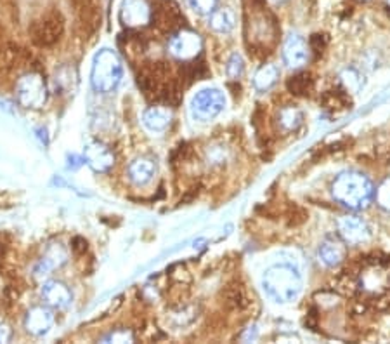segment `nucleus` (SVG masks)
<instances>
[{
    "label": "nucleus",
    "instance_id": "obj_1",
    "mask_svg": "<svg viewBox=\"0 0 390 344\" xmlns=\"http://www.w3.org/2000/svg\"><path fill=\"white\" fill-rule=\"evenodd\" d=\"M331 193L338 204L359 211L369 204L373 193H375V188L364 174L349 171L337 176V180L331 184Z\"/></svg>",
    "mask_w": 390,
    "mask_h": 344
},
{
    "label": "nucleus",
    "instance_id": "obj_2",
    "mask_svg": "<svg viewBox=\"0 0 390 344\" xmlns=\"http://www.w3.org/2000/svg\"><path fill=\"white\" fill-rule=\"evenodd\" d=\"M266 294L277 303L293 301L302 289V276L298 269L290 265L271 266L262 276Z\"/></svg>",
    "mask_w": 390,
    "mask_h": 344
},
{
    "label": "nucleus",
    "instance_id": "obj_3",
    "mask_svg": "<svg viewBox=\"0 0 390 344\" xmlns=\"http://www.w3.org/2000/svg\"><path fill=\"white\" fill-rule=\"evenodd\" d=\"M124 75L120 57L111 49H103L94 57L92 72H90V82L97 93H113L120 84Z\"/></svg>",
    "mask_w": 390,
    "mask_h": 344
},
{
    "label": "nucleus",
    "instance_id": "obj_4",
    "mask_svg": "<svg viewBox=\"0 0 390 344\" xmlns=\"http://www.w3.org/2000/svg\"><path fill=\"white\" fill-rule=\"evenodd\" d=\"M47 96V86L46 80L39 73H28V75H23L18 80V86H16V99L21 104L23 108H28V110H39L46 104Z\"/></svg>",
    "mask_w": 390,
    "mask_h": 344
},
{
    "label": "nucleus",
    "instance_id": "obj_5",
    "mask_svg": "<svg viewBox=\"0 0 390 344\" xmlns=\"http://www.w3.org/2000/svg\"><path fill=\"white\" fill-rule=\"evenodd\" d=\"M224 106H226V97L219 89H203L193 97L191 115L196 120L206 122V120L215 119L224 110Z\"/></svg>",
    "mask_w": 390,
    "mask_h": 344
},
{
    "label": "nucleus",
    "instance_id": "obj_6",
    "mask_svg": "<svg viewBox=\"0 0 390 344\" xmlns=\"http://www.w3.org/2000/svg\"><path fill=\"white\" fill-rule=\"evenodd\" d=\"M390 289V269L382 262L364 266L359 275V291L369 296H382Z\"/></svg>",
    "mask_w": 390,
    "mask_h": 344
},
{
    "label": "nucleus",
    "instance_id": "obj_7",
    "mask_svg": "<svg viewBox=\"0 0 390 344\" xmlns=\"http://www.w3.org/2000/svg\"><path fill=\"white\" fill-rule=\"evenodd\" d=\"M153 8L148 0H124L120 9V21L127 28H144L151 23Z\"/></svg>",
    "mask_w": 390,
    "mask_h": 344
},
{
    "label": "nucleus",
    "instance_id": "obj_8",
    "mask_svg": "<svg viewBox=\"0 0 390 344\" xmlns=\"http://www.w3.org/2000/svg\"><path fill=\"white\" fill-rule=\"evenodd\" d=\"M202 39L198 33L191 32V30H182V32L175 33L168 44V50L174 57L181 59V61H189L195 59L199 52H202Z\"/></svg>",
    "mask_w": 390,
    "mask_h": 344
},
{
    "label": "nucleus",
    "instance_id": "obj_9",
    "mask_svg": "<svg viewBox=\"0 0 390 344\" xmlns=\"http://www.w3.org/2000/svg\"><path fill=\"white\" fill-rule=\"evenodd\" d=\"M61 33H63V19L56 12L43 16L30 28V35L37 46H52L59 39Z\"/></svg>",
    "mask_w": 390,
    "mask_h": 344
},
{
    "label": "nucleus",
    "instance_id": "obj_10",
    "mask_svg": "<svg viewBox=\"0 0 390 344\" xmlns=\"http://www.w3.org/2000/svg\"><path fill=\"white\" fill-rule=\"evenodd\" d=\"M153 21L156 23L158 28L165 30V32L179 28L182 21L179 6L174 0H156V4L153 6Z\"/></svg>",
    "mask_w": 390,
    "mask_h": 344
},
{
    "label": "nucleus",
    "instance_id": "obj_11",
    "mask_svg": "<svg viewBox=\"0 0 390 344\" xmlns=\"http://www.w3.org/2000/svg\"><path fill=\"white\" fill-rule=\"evenodd\" d=\"M338 235L345 244L359 245L369 238V229L358 216H344L338 221Z\"/></svg>",
    "mask_w": 390,
    "mask_h": 344
},
{
    "label": "nucleus",
    "instance_id": "obj_12",
    "mask_svg": "<svg viewBox=\"0 0 390 344\" xmlns=\"http://www.w3.org/2000/svg\"><path fill=\"white\" fill-rule=\"evenodd\" d=\"M84 160L87 162L94 172H108L115 164V155L106 144L103 143H90L86 148V157Z\"/></svg>",
    "mask_w": 390,
    "mask_h": 344
},
{
    "label": "nucleus",
    "instance_id": "obj_13",
    "mask_svg": "<svg viewBox=\"0 0 390 344\" xmlns=\"http://www.w3.org/2000/svg\"><path fill=\"white\" fill-rule=\"evenodd\" d=\"M54 323V315L49 308H43V306H35V308L30 309L26 313L25 318V329L26 332L32 334V336H46L50 330Z\"/></svg>",
    "mask_w": 390,
    "mask_h": 344
},
{
    "label": "nucleus",
    "instance_id": "obj_14",
    "mask_svg": "<svg viewBox=\"0 0 390 344\" xmlns=\"http://www.w3.org/2000/svg\"><path fill=\"white\" fill-rule=\"evenodd\" d=\"M307 44L302 37L291 35L288 37V40L284 42L283 47V61L284 65L290 68H300L307 61Z\"/></svg>",
    "mask_w": 390,
    "mask_h": 344
},
{
    "label": "nucleus",
    "instance_id": "obj_15",
    "mask_svg": "<svg viewBox=\"0 0 390 344\" xmlns=\"http://www.w3.org/2000/svg\"><path fill=\"white\" fill-rule=\"evenodd\" d=\"M42 299L50 308H66L71 303V292L63 282L57 280H49L42 285Z\"/></svg>",
    "mask_w": 390,
    "mask_h": 344
},
{
    "label": "nucleus",
    "instance_id": "obj_16",
    "mask_svg": "<svg viewBox=\"0 0 390 344\" xmlns=\"http://www.w3.org/2000/svg\"><path fill=\"white\" fill-rule=\"evenodd\" d=\"M345 254H347V249H345L344 240L340 242V240H335V238H328V240H324L320 247L321 261H323L326 266H330V268L340 265V262L345 259Z\"/></svg>",
    "mask_w": 390,
    "mask_h": 344
},
{
    "label": "nucleus",
    "instance_id": "obj_17",
    "mask_svg": "<svg viewBox=\"0 0 390 344\" xmlns=\"http://www.w3.org/2000/svg\"><path fill=\"white\" fill-rule=\"evenodd\" d=\"M142 122H144V126L148 127L149 131L162 133V131H165L168 126H170L172 113L168 108L153 106L144 111V115H142Z\"/></svg>",
    "mask_w": 390,
    "mask_h": 344
},
{
    "label": "nucleus",
    "instance_id": "obj_18",
    "mask_svg": "<svg viewBox=\"0 0 390 344\" xmlns=\"http://www.w3.org/2000/svg\"><path fill=\"white\" fill-rule=\"evenodd\" d=\"M155 164L149 158H135L130 165H128V178L134 184L142 187V184L149 183L155 176Z\"/></svg>",
    "mask_w": 390,
    "mask_h": 344
},
{
    "label": "nucleus",
    "instance_id": "obj_19",
    "mask_svg": "<svg viewBox=\"0 0 390 344\" xmlns=\"http://www.w3.org/2000/svg\"><path fill=\"white\" fill-rule=\"evenodd\" d=\"M64 261H66V251H64L61 245H52V247L47 249L46 256H43V259L40 261V265L37 266L35 273L39 276L49 275L52 269L59 268Z\"/></svg>",
    "mask_w": 390,
    "mask_h": 344
},
{
    "label": "nucleus",
    "instance_id": "obj_20",
    "mask_svg": "<svg viewBox=\"0 0 390 344\" xmlns=\"http://www.w3.org/2000/svg\"><path fill=\"white\" fill-rule=\"evenodd\" d=\"M236 25L234 12L229 8H220L210 15V26L217 33H229Z\"/></svg>",
    "mask_w": 390,
    "mask_h": 344
},
{
    "label": "nucleus",
    "instance_id": "obj_21",
    "mask_svg": "<svg viewBox=\"0 0 390 344\" xmlns=\"http://www.w3.org/2000/svg\"><path fill=\"white\" fill-rule=\"evenodd\" d=\"M280 79V70L274 65H266L255 73V79H253V87H255L259 93H266L269 90L274 84Z\"/></svg>",
    "mask_w": 390,
    "mask_h": 344
},
{
    "label": "nucleus",
    "instance_id": "obj_22",
    "mask_svg": "<svg viewBox=\"0 0 390 344\" xmlns=\"http://www.w3.org/2000/svg\"><path fill=\"white\" fill-rule=\"evenodd\" d=\"M277 122H280L281 129L286 131V133H291V131H295L302 124V111L295 106L283 108L280 111V120Z\"/></svg>",
    "mask_w": 390,
    "mask_h": 344
},
{
    "label": "nucleus",
    "instance_id": "obj_23",
    "mask_svg": "<svg viewBox=\"0 0 390 344\" xmlns=\"http://www.w3.org/2000/svg\"><path fill=\"white\" fill-rule=\"evenodd\" d=\"M311 77H309L307 73H298V75L291 77V79L288 80L286 87L291 94L304 96V94H307V90L311 89Z\"/></svg>",
    "mask_w": 390,
    "mask_h": 344
},
{
    "label": "nucleus",
    "instance_id": "obj_24",
    "mask_svg": "<svg viewBox=\"0 0 390 344\" xmlns=\"http://www.w3.org/2000/svg\"><path fill=\"white\" fill-rule=\"evenodd\" d=\"M375 200L383 211L390 212V178L383 180L375 191Z\"/></svg>",
    "mask_w": 390,
    "mask_h": 344
},
{
    "label": "nucleus",
    "instance_id": "obj_25",
    "mask_svg": "<svg viewBox=\"0 0 390 344\" xmlns=\"http://www.w3.org/2000/svg\"><path fill=\"white\" fill-rule=\"evenodd\" d=\"M226 70H227V75H229V79L238 80L240 77H242L243 70H245V65H243V57L240 56V54H233L229 61H227Z\"/></svg>",
    "mask_w": 390,
    "mask_h": 344
},
{
    "label": "nucleus",
    "instance_id": "obj_26",
    "mask_svg": "<svg viewBox=\"0 0 390 344\" xmlns=\"http://www.w3.org/2000/svg\"><path fill=\"white\" fill-rule=\"evenodd\" d=\"M342 82H344L345 89L352 90V93H355V90L361 87V79H359V75L354 70H345V72L342 73Z\"/></svg>",
    "mask_w": 390,
    "mask_h": 344
},
{
    "label": "nucleus",
    "instance_id": "obj_27",
    "mask_svg": "<svg viewBox=\"0 0 390 344\" xmlns=\"http://www.w3.org/2000/svg\"><path fill=\"white\" fill-rule=\"evenodd\" d=\"M196 12L199 15H212L217 9V0H189Z\"/></svg>",
    "mask_w": 390,
    "mask_h": 344
},
{
    "label": "nucleus",
    "instance_id": "obj_28",
    "mask_svg": "<svg viewBox=\"0 0 390 344\" xmlns=\"http://www.w3.org/2000/svg\"><path fill=\"white\" fill-rule=\"evenodd\" d=\"M104 343H134V336L128 330H115L104 337Z\"/></svg>",
    "mask_w": 390,
    "mask_h": 344
},
{
    "label": "nucleus",
    "instance_id": "obj_29",
    "mask_svg": "<svg viewBox=\"0 0 390 344\" xmlns=\"http://www.w3.org/2000/svg\"><path fill=\"white\" fill-rule=\"evenodd\" d=\"M9 339H11V329L2 323V325H0V343H8Z\"/></svg>",
    "mask_w": 390,
    "mask_h": 344
},
{
    "label": "nucleus",
    "instance_id": "obj_30",
    "mask_svg": "<svg viewBox=\"0 0 390 344\" xmlns=\"http://www.w3.org/2000/svg\"><path fill=\"white\" fill-rule=\"evenodd\" d=\"M73 249L77 252H84L87 249V242L84 238H75L73 240Z\"/></svg>",
    "mask_w": 390,
    "mask_h": 344
},
{
    "label": "nucleus",
    "instance_id": "obj_31",
    "mask_svg": "<svg viewBox=\"0 0 390 344\" xmlns=\"http://www.w3.org/2000/svg\"><path fill=\"white\" fill-rule=\"evenodd\" d=\"M82 165V158L78 157H70V169H77Z\"/></svg>",
    "mask_w": 390,
    "mask_h": 344
},
{
    "label": "nucleus",
    "instance_id": "obj_32",
    "mask_svg": "<svg viewBox=\"0 0 390 344\" xmlns=\"http://www.w3.org/2000/svg\"><path fill=\"white\" fill-rule=\"evenodd\" d=\"M276 2H284V0H276Z\"/></svg>",
    "mask_w": 390,
    "mask_h": 344
}]
</instances>
